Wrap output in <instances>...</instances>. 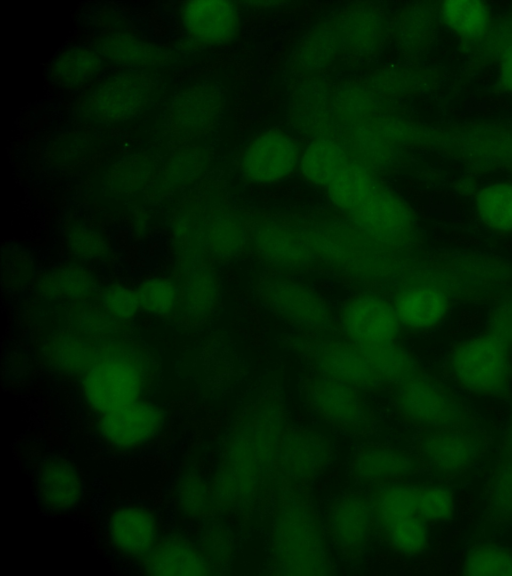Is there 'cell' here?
I'll use <instances>...</instances> for the list:
<instances>
[{
	"label": "cell",
	"mask_w": 512,
	"mask_h": 576,
	"mask_svg": "<svg viewBox=\"0 0 512 576\" xmlns=\"http://www.w3.org/2000/svg\"><path fill=\"white\" fill-rule=\"evenodd\" d=\"M285 409L275 392L255 400L240 416L225 449L213 497L226 508L249 503L276 468L285 432Z\"/></svg>",
	"instance_id": "6da1fadb"
},
{
	"label": "cell",
	"mask_w": 512,
	"mask_h": 576,
	"mask_svg": "<svg viewBox=\"0 0 512 576\" xmlns=\"http://www.w3.org/2000/svg\"><path fill=\"white\" fill-rule=\"evenodd\" d=\"M444 373L477 395L506 397L512 386V290L496 300L479 333L457 343L447 355Z\"/></svg>",
	"instance_id": "7a4b0ae2"
},
{
	"label": "cell",
	"mask_w": 512,
	"mask_h": 576,
	"mask_svg": "<svg viewBox=\"0 0 512 576\" xmlns=\"http://www.w3.org/2000/svg\"><path fill=\"white\" fill-rule=\"evenodd\" d=\"M305 229L318 263L361 285L394 283L413 255L384 246L352 222H321Z\"/></svg>",
	"instance_id": "3957f363"
},
{
	"label": "cell",
	"mask_w": 512,
	"mask_h": 576,
	"mask_svg": "<svg viewBox=\"0 0 512 576\" xmlns=\"http://www.w3.org/2000/svg\"><path fill=\"white\" fill-rule=\"evenodd\" d=\"M270 566L277 575H328L332 564L317 513L298 492L285 493L273 518Z\"/></svg>",
	"instance_id": "277c9868"
},
{
	"label": "cell",
	"mask_w": 512,
	"mask_h": 576,
	"mask_svg": "<svg viewBox=\"0 0 512 576\" xmlns=\"http://www.w3.org/2000/svg\"><path fill=\"white\" fill-rule=\"evenodd\" d=\"M392 388L397 411L420 430L478 424L453 390L422 368Z\"/></svg>",
	"instance_id": "5b68a950"
},
{
	"label": "cell",
	"mask_w": 512,
	"mask_h": 576,
	"mask_svg": "<svg viewBox=\"0 0 512 576\" xmlns=\"http://www.w3.org/2000/svg\"><path fill=\"white\" fill-rule=\"evenodd\" d=\"M255 293L268 312L300 333H328L336 325L326 299L293 275L269 271L257 281Z\"/></svg>",
	"instance_id": "8992f818"
},
{
	"label": "cell",
	"mask_w": 512,
	"mask_h": 576,
	"mask_svg": "<svg viewBox=\"0 0 512 576\" xmlns=\"http://www.w3.org/2000/svg\"><path fill=\"white\" fill-rule=\"evenodd\" d=\"M489 443L479 423L421 430L415 456L421 469L440 479H452L476 464Z\"/></svg>",
	"instance_id": "52a82bcc"
},
{
	"label": "cell",
	"mask_w": 512,
	"mask_h": 576,
	"mask_svg": "<svg viewBox=\"0 0 512 576\" xmlns=\"http://www.w3.org/2000/svg\"><path fill=\"white\" fill-rule=\"evenodd\" d=\"M294 345L315 369V373L342 381L357 389L377 390L385 382L370 364L362 349L342 336L330 332L300 333Z\"/></svg>",
	"instance_id": "ba28073f"
},
{
	"label": "cell",
	"mask_w": 512,
	"mask_h": 576,
	"mask_svg": "<svg viewBox=\"0 0 512 576\" xmlns=\"http://www.w3.org/2000/svg\"><path fill=\"white\" fill-rule=\"evenodd\" d=\"M381 530L401 520L420 517L430 524L448 522L455 512L453 492L440 485H418L403 480L379 485L370 498Z\"/></svg>",
	"instance_id": "9c48e42d"
},
{
	"label": "cell",
	"mask_w": 512,
	"mask_h": 576,
	"mask_svg": "<svg viewBox=\"0 0 512 576\" xmlns=\"http://www.w3.org/2000/svg\"><path fill=\"white\" fill-rule=\"evenodd\" d=\"M156 89V79L145 71H123L97 84L83 99L80 112L100 124L125 122L149 106Z\"/></svg>",
	"instance_id": "30bf717a"
},
{
	"label": "cell",
	"mask_w": 512,
	"mask_h": 576,
	"mask_svg": "<svg viewBox=\"0 0 512 576\" xmlns=\"http://www.w3.org/2000/svg\"><path fill=\"white\" fill-rule=\"evenodd\" d=\"M348 215L353 224L384 246L405 255L418 252L419 231L415 214L396 192L380 187Z\"/></svg>",
	"instance_id": "8fae6325"
},
{
	"label": "cell",
	"mask_w": 512,
	"mask_h": 576,
	"mask_svg": "<svg viewBox=\"0 0 512 576\" xmlns=\"http://www.w3.org/2000/svg\"><path fill=\"white\" fill-rule=\"evenodd\" d=\"M249 248L271 272L293 275L319 264L306 229L284 222L256 224L250 230Z\"/></svg>",
	"instance_id": "7c38bea8"
},
{
	"label": "cell",
	"mask_w": 512,
	"mask_h": 576,
	"mask_svg": "<svg viewBox=\"0 0 512 576\" xmlns=\"http://www.w3.org/2000/svg\"><path fill=\"white\" fill-rule=\"evenodd\" d=\"M336 323L341 334L360 347L397 341L402 329L391 298L375 290L350 296Z\"/></svg>",
	"instance_id": "4fadbf2b"
},
{
	"label": "cell",
	"mask_w": 512,
	"mask_h": 576,
	"mask_svg": "<svg viewBox=\"0 0 512 576\" xmlns=\"http://www.w3.org/2000/svg\"><path fill=\"white\" fill-rule=\"evenodd\" d=\"M143 384L142 372L133 360L111 355L92 364L82 387L88 405L103 415L140 400Z\"/></svg>",
	"instance_id": "5bb4252c"
},
{
	"label": "cell",
	"mask_w": 512,
	"mask_h": 576,
	"mask_svg": "<svg viewBox=\"0 0 512 576\" xmlns=\"http://www.w3.org/2000/svg\"><path fill=\"white\" fill-rule=\"evenodd\" d=\"M308 406L328 424L348 433H364L372 425V412L361 390L315 373L304 385Z\"/></svg>",
	"instance_id": "9a60e30c"
},
{
	"label": "cell",
	"mask_w": 512,
	"mask_h": 576,
	"mask_svg": "<svg viewBox=\"0 0 512 576\" xmlns=\"http://www.w3.org/2000/svg\"><path fill=\"white\" fill-rule=\"evenodd\" d=\"M300 158L294 138L280 130H269L246 146L240 170L250 182L271 185L289 178L299 168Z\"/></svg>",
	"instance_id": "2e32d148"
},
{
	"label": "cell",
	"mask_w": 512,
	"mask_h": 576,
	"mask_svg": "<svg viewBox=\"0 0 512 576\" xmlns=\"http://www.w3.org/2000/svg\"><path fill=\"white\" fill-rule=\"evenodd\" d=\"M222 106L223 95L216 86H190L173 98L168 109V128L178 139L197 137L216 121Z\"/></svg>",
	"instance_id": "e0dca14e"
},
{
	"label": "cell",
	"mask_w": 512,
	"mask_h": 576,
	"mask_svg": "<svg viewBox=\"0 0 512 576\" xmlns=\"http://www.w3.org/2000/svg\"><path fill=\"white\" fill-rule=\"evenodd\" d=\"M331 455V444L322 434L307 429L288 430L280 442L276 467L289 480L310 481L325 470Z\"/></svg>",
	"instance_id": "ac0fdd59"
},
{
	"label": "cell",
	"mask_w": 512,
	"mask_h": 576,
	"mask_svg": "<svg viewBox=\"0 0 512 576\" xmlns=\"http://www.w3.org/2000/svg\"><path fill=\"white\" fill-rule=\"evenodd\" d=\"M163 423V413L157 406L138 400L101 415L98 430L101 437L110 445L131 449L154 439Z\"/></svg>",
	"instance_id": "d6986e66"
},
{
	"label": "cell",
	"mask_w": 512,
	"mask_h": 576,
	"mask_svg": "<svg viewBox=\"0 0 512 576\" xmlns=\"http://www.w3.org/2000/svg\"><path fill=\"white\" fill-rule=\"evenodd\" d=\"M376 525L371 499L358 493L340 497L331 506L326 528L342 551L356 553L369 543Z\"/></svg>",
	"instance_id": "ffe728a7"
},
{
	"label": "cell",
	"mask_w": 512,
	"mask_h": 576,
	"mask_svg": "<svg viewBox=\"0 0 512 576\" xmlns=\"http://www.w3.org/2000/svg\"><path fill=\"white\" fill-rule=\"evenodd\" d=\"M180 18L189 36L205 45H222L232 41L241 25L237 6L223 0L184 2L180 8Z\"/></svg>",
	"instance_id": "44dd1931"
},
{
	"label": "cell",
	"mask_w": 512,
	"mask_h": 576,
	"mask_svg": "<svg viewBox=\"0 0 512 576\" xmlns=\"http://www.w3.org/2000/svg\"><path fill=\"white\" fill-rule=\"evenodd\" d=\"M419 469L416 456L387 445L364 446L352 460L354 477L365 484L383 485L403 480Z\"/></svg>",
	"instance_id": "7402d4cb"
},
{
	"label": "cell",
	"mask_w": 512,
	"mask_h": 576,
	"mask_svg": "<svg viewBox=\"0 0 512 576\" xmlns=\"http://www.w3.org/2000/svg\"><path fill=\"white\" fill-rule=\"evenodd\" d=\"M113 546L129 557L147 555L156 544L158 524L153 513L139 505L118 508L109 519Z\"/></svg>",
	"instance_id": "603a6c76"
},
{
	"label": "cell",
	"mask_w": 512,
	"mask_h": 576,
	"mask_svg": "<svg viewBox=\"0 0 512 576\" xmlns=\"http://www.w3.org/2000/svg\"><path fill=\"white\" fill-rule=\"evenodd\" d=\"M37 489L43 504L60 512L75 507L83 495V483L78 470L60 457L49 458L41 465Z\"/></svg>",
	"instance_id": "cb8c5ba5"
},
{
	"label": "cell",
	"mask_w": 512,
	"mask_h": 576,
	"mask_svg": "<svg viewBox=\"0 0 512 576\" xmlns=\"http://www.w3.org/2000/svg\"><path fill=\"white\" fill-rule=\"evenodd\" d=\"M144 569L150 575H207L211 567L187 539L169 536L156 543L146 555Z\"/></svg>",
	"instance_id": "d4e9b609"
},
{
	"label": "cell",
	"mask_w": 512,
	"mask_h": 576,
	"mask_svg": "<svg viewBox=\"0 0 512 576\" xmlns=\"http://www.w3.org/2000/svg\"><path fill=\"white\" fill-rule=\"evenodd\" d=\"M108 61L132 68L162 66L171 57L167 49L127 33L102 37L93 48Z\"/></svg>",
	"instance_id": "484cf974"
},
{
	"label": "cell",
	"mask_w": 512,
	"mask_h": 576,
	"mask_svg": "<svg viewBox=\"0 0 512 576\" xmlns=\"http://www.w3.org/2000/svg\"><path fill=\"white\" fill-rule=\"evenodd\" d=\"M202 235L208 251L219 260L234 259L249 247L250 230L228 211H213L205 220Z\"/></svg>",
	"instance_id": "4316f807"
},
{
	"label": "cell",
	"mask_w": 512,
	"mask_h": 576,
	"mask_svg": "<svg viewBox=\"0 0 512 576\" xmlns=\"http://www.w3.org/2000/svg\"><path fill=\"white\" fill-rule=\"evenodd\" d=\"M369 168L349 161L326 187L331 203L348 214L363 205L380 188Z\"/></svg>",
	"instance_id": "83f0119b"
},
{
	"label": "cell",
	"mask_w": 512,
	"mask_h": 576,
	"mask_svg": "<svg viewBox=\"0 0 512 576\" xmlns=\"http://www.w3.org/2000/svg\"><path fill=\"white\" fill-rule=\"evenodd\" d=\"M348 163L342 146L329 138L319 137L301 153L299 169L307 182L326 188Z\"/></svg>",
	"instance_id": "f1b7e54d"
},
{
	"label": "cell",
	"mask_w": 512,
	"mask_h": 576,
	"mask_svg": "<svg viewBox=\"0 0 512 576\" xmlns=\"http://www.w3.org/2000/svg\"><path fill=\"white\" fill-rule=\"evenodd\" d=\"M102 67V57L94 49L74 46L65 49L55 58L50 75L56 84L74 89L93 79Z\"/></svg>",
	"instance_id": "f546056e"
},
{
	"label": "cell",
	"mask_w": 512,
	"mask_h": 576,
	"mask_svg": "<svg viewBox=\"0 0 512 576\" xmlns=\"http://www.w3.org/2000/svg\"><path fill=\"white\" fill-rule=\"evenodd\" d=\"M480 221L499 234L512 233V183L494 182L480 188L475 197Z\"/></svg>",
	"instance_id": "4dcf8cb0"
},
{
	"label": "cell",
	"mask_w": 512,
	"mask_h": 576,
	"mask_svg": "<svg viewBox=\"0 0 512 576\" xmlns=\"http://www.w3.org/2000/svg\"><path fill=\"white\" fill-rule=\"evenodd\" d=\"M336 25L341 43L360 51L373 49L383 32L381 16L371 7L363 6L347 10Z\"/></svg>",
	"instance_id": "1f68e13d"
},
{
	"label": "cell",
	"mask_w": 512,
	"mask_h": 576,
	"mask_svg": "<svg viewBox=\"0 0 512 576\" xmlns=\"http://www.w3.org/2000/svg\"><path fill=\"white\" fill-rule=\"evenodd\" d=\"M360 348L386 385L393 386L421 369L413 354L398 341Z\"/></svg>",
	"instance_id": "d6a6232c"
},
{
	"label": "cell",
	"mask_w": 512,
	"mask_h": 576,
	"mask_svg": "<svg viewBox=\"0 0 512 576\" xmlns=\"http://www.w3.org/2000/svg\"><path fill=\"white\" fill-rule=\"evenodd\" d=\"M95 287L92 274L77 265H65L44 274L39 280L38 289L55 299L81 300L89 296Z\"/></svg>",
	"instance_id": "836d02e7"
},
{
	"label": "cell",
	"mask_w": 512,
	"mask_h": 576,
	"mask_svg": "<svg viewBox=\"0 0 512 576\" xmlns=\"http://www.w3.org/2000/svg\"><path fill=\"white\" fill-rule=\"evenodd\" d=\"M441 16L453 32L466 38L481 36L490 22L485 3L475 0L445 1L441 6Z\"/></svg>",
	"instance_id": "e575fe53"
},
{
	"label": "cell",
	"mask_w": 512,
	"mask_h": 576,
	"mask_svg": "<svg viewBox=\"0 0 512 576\" xmlns=\"http://www.w3.org/2000/svg\"><path fill=\"white\" fill-rule=\"evenodd\" d=\"M460 570L470 576H512V551L489 542L476 544L465 554Z\"/></svg>",
	"instance_id": "d590c367"
},
{
	"label": "cell",
	"mask_w": 512,
	"mask_h": 576,
	"mask_svg": "<svg viewBox=\"0 0 512 576\" xmlns=\"http://www.w3.org/2000/svg\"><path fill=\"white\" fill-rule=\"evenodd\" d=\"M487 519L494 524L512 521V457L496 461L488 482Z\"/></svg>",
	"instance_id": "8d00e7d4"
},
{
	"label": "cell",
	"mask_w": 512,
	"mask_h": 576,
	"mask_svg": "<svg viewBox=\"0 0 512 576\" xmlns=\"http://www.w3.org/2000/svg\"><path fill=\"white\" fill-rule=\"evenodd\" d=\"M429 526L420 517L396 522L381 530L389 546L402 555L415 556L425 552L429 546Z\"/></svg>",
	"instance_id": "74e56055"
},
{
	"label": "cell",
	"mask_w": 512,
	"mask_h": 576,
	"mask_svg": "<svg viewBox=\"0 0 512 576\" xmlns=\"http://www.w3.org/2000/svg\"><path fill=\"white\" fill-rule=\"evenodd\" d=\"M340 45L341 38L336 24L315 28L299 47L301 65L309 69L324 66L335 56Z\"/></svg>",
	"instance_id": "f35d334b"
},
{
	"label": "cell",
	"mask_w": 512,
	"mask_h": 576,
	"mask_svg": "<svg viewBox=\"0 0 512 576\" xmlns=\"http://www.w3.org/2000/svg\"><path fill=\"white\" fill-rule=\"evenodd\" d=\"M49 346L52 361L65 370L86 372L96 361L92 347L75 336H59Z\"/></svg>",
	"instance_id": "ab89813d"
},
{
	"label": "cell",
	"mask_w": 512,
	"mask_h": 576,
	"mask_svg": "<svg viewBox=\"0 0 512 576\" xmlns=\"http://www.w3.org/2000/svg\"><path fill=\"white\" fill-rule=\"evenodd\" d=\"M140 308L156 316L169 315L177 303L175 285L167 278L151 277L144 280L136 290Z\"/></svg>",
	"instance_id": "60d3db41"
},
{
	"label": "cell",
	"mask_w": 512,
	"mask_h": 576,
	"mask_svg": "<svg viewBox=\"0 0 512 576\" xmlns=\"http://www.w3.org/2000/svg\"><path fill=\"white\" fill-rule=\"evenodd\" d=\"M218 298L216 277L207 269L197 271L188 281L186 300L190 313L196 316L208 314Z\"/></svg>",
	"instance_id": "b9f144b4"
},
{
	"label": "cell",
	"mask_w": 512,
	"mask_h": 576,
	"mask_svg": "<svg viewBox=\"0 0 512 576\" xmlns=\"http://www.w3.org/2000/svg\"><path fill=\"white\" fill-rule=\"evenodd\" d=\"M67 246L70 252L83 260L103 258L109 249L104 235L94 227L75 225L67 233Z\"/></svg>",
	"instance_id": "7bdbcfd3"
},
{
	"label": "cell",
	"mask_w": 512,
	"mask_h": 576,
	"mask_svg": "<svg viewBox=\"0 0 512 576\" xmlns=\"http://www.w3.org/2000/svg\"><path fill=\"white\" fill-rule=\"evenodd\" d=\"M103 309L118 321H128L137 314L140 308L137 292L120 284H110L100 295Z\"/></svg>",
	"instance_id": "ee69618b"
},
{
	"label": "cell",
	"mask_w": 512,
	"mask_h": 576,
	"mask_svg": "<svg viewBox=\"0 0 512 576\" xmlns=\"http://www.w3.org/2000/svg\"><path fill=\"white\" fill-rule=\"evenodd\" d=\"M114 320L104 309L99 311L92 308H82L75 311L73 321L79 330L87 334L105 333L113 327Z\"/></svg>",
	"instance_id": "f6af8a7d"
},
{
	"label": "cell",
	"mask_w": 512,
	"mask_h": 576,
	"mask_svg": "<svg viewBox=\"0 0 512 576\" xmlns=\"http://www.w3.org/2000/svg\"><path fill=\"white\" fill-rule=\"evenodd\" d=\"M499 76L502 86L512 92V44L501 55Z\"/></svg>",
	"instance_id": "bcb514c9"
},
{
	"label": "cell",
	"mask_w": 512,
	"mask_h": 576,
	"mask_svg": "<svg viewBox=\"0 0 512 576\" xmlns=\"http://www.w3.org/2000/svg\"><path fill=\"white\" fill-rule=\"evenodd\" d=\"M512 457V414L502 439L497 461Z\"/></svg>",
	"instance_id": "7dc6e473"
}]
</instances>
